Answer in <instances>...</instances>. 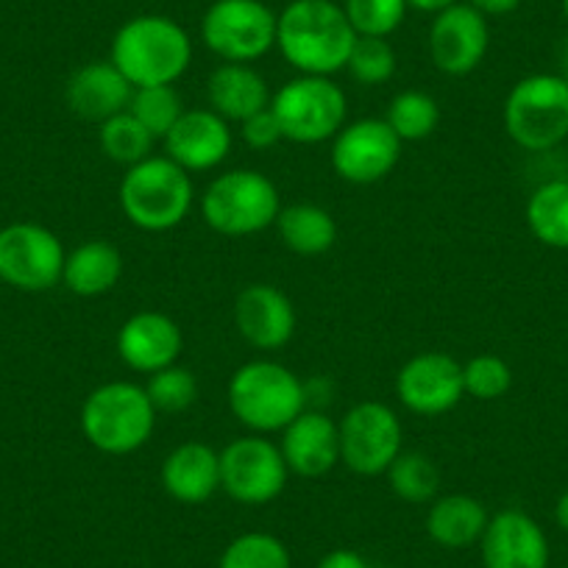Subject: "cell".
Returning a JSON list of instances; mask_svg holds the SVG:
<instances>
[{
  "instance_id": "obj_18",
  "label": "cell",
  "mask_w": 568,
  "mask_h": 568,
  "mask_svg": "<svg viewBox=\"0 0 568 568\" xmlns=\"http://www.w3.org/2000/svg\"><path fill=\"white\" fill-rule=\"evenodd\" d=\"M114 346H118V357L123 359L125 368L151 376L179 363L184 335L171 315L145 310V313H136L123 321Z\"/></svg>"
},
{
  "instance_id": "obj_40",
  "label": "cell",
  "mask_w": 568,
  "mask_h": 568,
  "mask_svg": "<svg viewBox=\"0 0 568 568\" xmlns=\"http://www.w3.org/2000/svg\"><path fill=\"white\" fill-rule=\"evenodd\" d=\"M457 0H407L409 9H418V12L424 14H438L444 12V9L455 7Z\"/></svg>"
},
{
  "instance_id": "obj_10",
  "label": "cell",
  "mask_w": 568,
  "mask_h": 568,
  "mask_svg": "<svg viewBox=\"0 0 568 568\" xmlns=\"http://www.w3.org/2000/svg\"><path fill=\"white\" fill-rule=\"evenodd\" d=\"M291 468L267 435H245L221 452V490L245 507L271 505L284 494Z\"/></svg>"
},
{
  "instance_id": "obj_8",
  "label": "cell",
  "mask_w": 568,
  "mask_h": 568,
  "mask_svg": "<svg viewBox=\"0 0 568 568\" xmlns=\"http://www.w3.org/2000/svg\"><path fill=\"white\" fill-rule=\"evenodd\" d=\"M505 129L524 151H551L568 136V84L535 73L518 81L505 101Z\"/></svg>"
},
{
  "instance_id": "obj_34",
  "label": "cell",
  "mask_w": 568,
  "mask_h": 568,
  "mask_svg": "<svg viewBox=\"0 0 568 568\" xmlns=\"http://www.w3.org/2000/svg\"><path fill=\"white\" fill-rule=\"evenodd\" d=\"M343 12L357 37H382L387 40L402 29L409 7L407 0H343Z\"/></svg>"
},
{
  "instance_id": "obj_25",
  "label": "cell",
  "mask_w": 568,
  "mask_h": 568,
  "mask_svg": "<svg viewBox=\"0 0 568 568\" xmlns=\"http://www.w3.org/2000/svg\"><path fill=\"white\" fill-rule=\"evenodd\" d=\"M123 276V254L109 240H84L68 251L62 271V284L73 296L98 298L114 291Z\"/></svg>"
},
{
  "instance_id": "obj_16",
  "label": "cell",
  "mask_w": 568,
  "mask_h": 568,
  "mask_svg": "<svg viewBox=\"0 0 568 568\" xmlns=\"http://www.w3.org/2000/svg\"><path fill=\"white\" fill-rule=\"evenodd\" d=\"M296 307L276 284L254 282L234 302V326L256 352H278L296 335Z\"/></svg>"
},
{
  "instance_id": "obj_32",
  "label": "cell",
  "mask_w": 568,
  "mask_h": 568,
  "mask_svg": "<svg viewBox=\"0 0 568 568\" xmlns=\"http://www.w3.org/2000/svg\"><path fill=\"white\" fill-rule=\"evenodd\" d=\"M217 568H293V562L276 535L243 532L223 549Z\"/></svg>"
},
{
  "instance_id": "obj_27",
  "label": "cell",
  "mask_w": 568,
  "mask_h": 568,
  "mask_svg": "<svg viewBox=\"0 0 568 568\" xmlns=\"http://www.w3.org/2000/svg\"><path fill=\"white\" fill-rule=\"evenodd\" d=\"M527 226L549 248H568V179H551L529 195Z\"/></svg>"
},
{
  "instance_id": "obj_23",
  "label": "cell",
  "mask_w": 568,
  "mask_h": 568,
  "mask_svg": "<svg viewBox=\"0 0 568 568\" xmlns=\"http://www.w3.org/2000/svg\"><path fill=\"white\" fill-rule=\"evenodd\" d=\"M271 87L254 64L221 62L206 79V106L229 123H243L271 106Z\"/></svg>"
},
{
  "instance_id": "obj_1",
  "label": "cell",
  "mask_w": 568,
  "mask_h": 568,
  "mask_svg": "<svg viewBox=\"0 0 568 568\" xmlns=\"http://www.w3.org/2000/svg\"><path fill=\"white\" fill-rule=\"evenodd\" d=\"M357 31L335 0H291L278 12L276 48L298 75H335L346 70Z\"/></svg>"
},
{
  "instance_id": "obj_38",
  "label": "cell",
  "mask_w": 568,
  "mask_h": 568,
  "mask_svg": "<svg viewBox=\"0 0 568 568\" xmlns=\"http://www.w3.org/2000/svg\"><path fill=\"white\" fill-rule=\"evenodd\" d=\"M315 568H371L359 551L354 549H335L329 555H324Z\"/></svg>"
},
{
  "instance_id": "obj_9",
  "label": "cell",
  "mask_w": 568,
  "mask_h": 568,
  "mask_svg": "<svg viewBox=\"0 0 568 568\" xmlns=\"http://www.w3.org/2000/svg\"><path fill=\"white\" fill-rule=\"evenodd\" d=\"M276 26L262 0H215L201 18V40L221 62L254 64L276 48Z\"/></svg>"
},
{
  "instance_id": "obj_39",
  "label": "cell",
  "mask_w": 568,
  "mask_h": 568,
  "mask_svg": "<svg viewBox=\"0 0 568 568\" xmlns=\"http://www.w3.org/2000/svg\"><path fill=\"white\" fill-rule=\"evenodd\" d=\"M466 3L477 9L479 14H485V18H505V14H513L521 7V0H466Z\"/></svg>"
},
{
  "instance_id": "obj_43",
  "label": "cell",
  "mask_w": 568,
  "mask_h": 568,
  "mask_svg": "<svg viewBox=\"0 0 568 568\" xmlns=\"http://www.w3.org/2000/svg\"><path fill=\"white\" fill-rule=\"evenodd\" d=\"M562 14H566V20H568V0H562Z\"/></svg>"
},
{
  "instance_id": "obj_29",
  "label": "cell",
  "mask_w": 568,
  "mask_h": 568,
  "mask_svg": "<svg viewBox=\"0 0 568 568\" xmlns=\"http://www.w3.org/2000/svg\"><path fill=\"white\" fill-rule=\"evenodd\" d=\"M393 496L407 505H429L440 496V471L424 452H402L385 471Z\"/></svg>"
},
{
  "instance_id": "obj_12",
  "label": "cell",
  "mask_w": 568,
  "mask_h": 568,
  "mask_svg": "<svg viewBox=\"0 0 568 568\" xmlns=\"http://www.w3.org/2000/svg\"><path fill=\"white\" fill-rule=\"evenodd\" d=\"M341 463L357 477H385L402 455L404 426L393 407L382 402H359L337 424Z\"/></svg>"
},
{
  "instance_id": "obj_42",
  "label": "cell",
  "mask_w": 568,
  "mask_h": 568,
  "mask_svg": "<svg viewBox=\"0 0 568 568\" xmlns=\"http://www.w3.org/2000/svg\"><path fill=\"white\" fill-rule=\"evenodd\" d=\"M560 70H562L560 79L568 84V42H566V45H562V53H560Z\"/></svg>"
},
{
  "instance_id": "obj_33",
  "label": "cell",
  "mask_w": 568,
  "mask_h": 568,
  "mask_svg": "<svg viewBox=\"0 0 568 568\" xmlns=\"http://www.w3.org/2000/svg\"><path fill=\"white\" fill-rule=\"evenodd\" d=\"M142 387L149 393L156 415H179L199 402V379H195L193 371L179 363L151 374Z\"/></svg>"
},
{
  "instance_id": "obj_11",
  "label": "cell",
  "mask_w": 568,
  "mask_h": 568,
  "mask_svg": "<svg viewBox=\"0 0 568 568\" xmlns=\"http://www.w3.org/2000/svg\"><path fill=\"white\" fill-rule=\"evenodd\" d=\"M68 251L40 223L20 221L0 229V282L23 293H45L62 284Z\"/></svg>"
},
{
  "instance_id": "obj_6",
  "label": "cell",
  "mask_w": 568,
  "mask_h": 568,
  "mask_svg": "<svg viewBox=\"0 0 568 568\" xmlns=\"http://www.w3.org/2000/svg\"><path fill=\"white\" fill-rule=\"evenodd\" d=\"M201 217L223 237H251L276 223L282 195L260 171L237 168L212 179L201 193Z\"/></svg>"
},
{
  "instance_id": "obj_3",
  "label": "cell",
  "mask_w": 568,
  "mask_h": 568,
  "mask_svg": "<svg viewBox=\"0 0 568 568\" xmlns=\"http://www.w3.org/2000/svg\"><path fill=\"white\" fill-rule=\"evenodd\" d=\"M118 204L125 221L140 232H171L193 212V176L168 156L154 154L125 168L118 187Z\"/></svg>"
},
{
  "instance_id": "obj_2",
  "label": "cell",
  "mask_w": 568,
  "mask_h": 568,
  "mask_svg": "<svg viewBox=\"0 0 568 568\" xmlns=\"http://www.w3.org/2000/svg\"><path fill=\"white\" fill-rule=\"evenodd\" d=\"M109 62L134 90L176 84L193 62V40L173 18L136 14L114 31Z\"/></svg>"
},
{
  "instance_id": "obj_37",
  "label": "cell",
  "mask_w": 568,
  "mask_h": 568,
  "mask_svg": "<svg viewBox=\"0 0 568 568\" xmlns=\"http://www.w3.org/2000/svg\"><path fill=\"white\" fill-rule=\"evenodd\" d=\"M240 136H243V142L251 151H271L284 140L282 125H278L276 114L271 112V106L251 114L248 120H243V123H240Z\"/></svg>"
},
{
  "instance_id": "obj_19",
  "label": "cell",
  "mask_w": 568,
  "mask_h": 568,
  "mask_svg": "<svg viewBox=\"0 0 568 568\" xmlns=\"http://www.w3.org/2000/svg\"><path fill=\"white\" fill-rule=\"evenodd\" d=\"M485 568H549V540L532 516L501 510L479 540Z\"/></svg>"
},
{
  "instance_id": "obj_5",
  "label": "cell",
  "mask_w": 568,
  "mask_h": 568,
  "mask_svg": "<svg viewBox=\"0 0 568 568\" xmlns=\"http://www.w3.org/2000/svg\"><path fill=\"white\" fill-rule=\"evenodd\" d=\"M156 429V409L145 387L134 382H106L84 398L81 433L92 449L125 457L149 444Z\"/></svg>"
},
{
  "instance_id": "obj_24",
  "label": "cell",
  "mask_w": 568,
  "mask_h": 568,
  "mask_svg": "<svg viewBox=\"0 0 568 568\" xmlns=\"http://www.w3.org/2000/svg\"><path fill=\"white\" fill-rule=\"evenodd\" d=\"M490 516L477 496L446 494L429 501L426 513V535L444 549H468L479 544Z\"/></svg>"
},
{
  "instance_id": "obj_22",
  "label": "cell",
  "mask_w": 568,
  "mask_h": 568,
  "mask_svg": "<svg viewBox=\"0 0 568 568\" xmlns=\"http://www.w3.org/2000/svg\"><path fill=\"white\" fill-rule=\"evenodd\" d=\"M160 483L179 505H204L221 490V452L204 440L179 444L162 460Z\"/></svg>"
},
{
  "instance_id": "obj_21",
  "label": "cell",
  "mask_w": 568,
  "mask_h": 568,
  "mask_svg": "<svg viewBox=\"0 0 568 568\" xmlns=\"http://www.w3.org/2000/svg\"><path fill=\"white\" fill-rule=\"evenodd\" d=\"M131 95H134V87L109 59L81 64L64 87V101H68L70 112L95 125L125 112Z\"/></svg>"
},
{
  "instance_id": "obj_7",
  "label": "cell",
  "mask_w": 568,
  "mask_h": 568,
  "mask_svg": "<svg viewBox=\"0 0 568 568\" xmlns=\"http://www.w3.org/2000/svg\"><path fill=\"white\" fill-rule=\"evenodd\" d=\"M271 112L282 125L284 140L298 145H321L335 140L348 123L346 92L329 75H296L271 98Z\"/></svg>"
},
{
  "instance_id": "obj_36",
  "label": "cell",
  "mask_w": 568,
  "mask_h": 568,
  "mask_svg": "<svg viewBox=\"0 0 568 568\" xmlns=\"http://www.w3.org/2000/svg\"><path fill=\"white\" fill-rule=\"evenodd\" d=\"M463 385L466 396L477 402H496L513 385V371L499 354H477L463 365Z\"/></svg>"
},
{
  "instance_id": "obj_31",
  "label": "cell",
  "mask_w": 568,
  "mask_h": 568,
  "mask_svg": "<svg viewBox=\"0 0 568 568\" xmlns=\"http://www.w3.org/2000/svg\"><path fill=\"white\" fill-rule=\"evenodd\" d=\"M129 112L140 120L156 140H165L168 131L179 123L187 109H184L182 95L173 84L168 87H140L134 90L129 103Z\"/></svg>"
},
{
  "instance_id": "obj_17",
  "label": "cell",
  "mask_w": 568,
  "mask_h": 568,
  "mask_svg": "<svg viewBox=\"0 0 568 568\" xmlns=\"http://www.w3.org/2000/svg\"><path fill=\"white\" fill-rule=\"evenodd\" d=\"M162 142H165L168 160H173L193 176V173L221 168L232 154L234 136L232 129H229V120L212 112L210 106H204L187 109Z\"/></svg>"
},
{
  "instance_id": "obj_26",
  "label": "cell",
  "mask_w": 568,
  "mask_h": 568,
  "mask_svg": "<svg viewBox=\"0 0 568 568\" xmlns=\"http://www.w3.org/2000/svg\"><path fill=\"white\" fill-rule=\"evenodd\" d=\"M278 240L298 256H321L337 243V223L318 204H287L276 217Z\"/></svg>"
},
{
  "instance_id": "obj_13",
  "label": "cell",
  "mask_w": 568,
  "mask_h": 568,
  "mask_svg": "<svg viewBox=\"0 0 568 568\" xmlns=\"http://www.w3.org/2000/svg\"><path fill=\"white\" fill-rule=\"evenodd\" d=\"M402 145L385 118L352 120L332 140V168L348 184H376L396 171Z\"/></svg>"
},
{
  "instance_id": "obj_20",
  "label": "cell",
  "mask_w": 568,
  "mask_h": 568,
  "mask_svg": "<svg viewBox=\"0 0 568 568\" xmlns=\"http://www.w3.org/2000/svg\"><path fill=\"white\" fill-rule=\"evenodd\" d=\"M278 449L291 474L318 479L341 463V433L324 409L307 407L296 420L284 426Z\"/></svg>"
},
{
  "instance_id": "obj_35",
  "label": "cell",
  "mask_w": 568,
  "mask_h": 568,
  "mask_svg": "<svg viewBox=\"0 0 568 568\" xmlns=\"http://www.w3.org/2000/svg\"><path fill=\"white\" fill-rule=\"evenodd\" d=\"M398 57L382 37H357L348 57V75L363 87H382L396 75Z\"/></svg>"
},
{
  "instance_id": "obj_14",
  "label": "cell",
  "mask_w": 568,
  "mask_h": 568,
  "mask_svg": "<svg viewBox=\"0 0 568 568\" xmlns=\"http://www.w3.org/2000/svg\"><path fill=\"white\" fill-rule=\"evenodd\" d=\"M396 396L404 409L424 418L449 413L466 396L463 363L446 352L415 354L396 374Z\"/></svg>"
},
{
  "instance_id": "obj_15",
  "label": "cell",
  "mask_w": 568,
  "mask_h": 568,
  "mask_svg": "<svg viewBox=\"0 0 568 568\" xmlns=\"http://www.w3.org/2000/svg\"><path fill=\"white\" fill-rule=\"evenodd\" d=\"M426 45H429V59L440 73L455 75V79L474 73L488 57V18L468 7L466 0H457L455 7L433 14Z\"/></svg>"
},
{
  "instance_id": "obj_30",
  "label": "cell",
  "mask_w": 568,
  "mask_h": 568,
  "mask_svg": "<svg viewBox=\"0 0 568 568\" xmlns=\"http://www.w3.org/2000/svg\"><path fill=\"white\" fill-rule=\"evenodd\" d=\"M387 125L402 142H418L433 136L440 125V106L429 92L404 90L387 103Z\"/></svg>"
},
{
  "instance_id": "obj_4",
  "label": "cell",
  "mask_w": 568,
  "mask_h": 568,
  "mask_svg": "<svg viewBox=\"0 0 568 568\" xmlns=\"http://www.w3.org/2000/svg\"><path fill=\"white\" fill-rule=\"evenodd\" d=\"M226 398L245 429L273 435L307 409V382L276 359H251L232 374Z\"/></svg>"
},
{
  "instance_id": "obj_41",
  "label": "cell",
  "mask_w": 568,
  "mask_h": 568,
  "mask_svg": "<svg viewBox=\"0 0 568 568\" xmlns=\"http://www.w3.org/2000/svg\"><path fill=\"white\" fill-rule=\"evenodd\" d=\"M555 518H557V524H560L562 532H568V490H562V496L557 499Z\"/></svg>"
},
{
  "instance_id": "obj_28",
  "label": "cell",
  "mask_w": 568,
  "mask_h": 568,
  "mask_svg": "<svg viewBox=\"0 0 568 568\" xmlns=\"http://www.w3.org/2000/svg\"><path fill=\"white\" fill-rule=\"evenodd\" d=\"M154 142L156 136L129 109L98 125V145H101L103 156L123 168L154 156Z\"/></svg>"
}]
</instances>
